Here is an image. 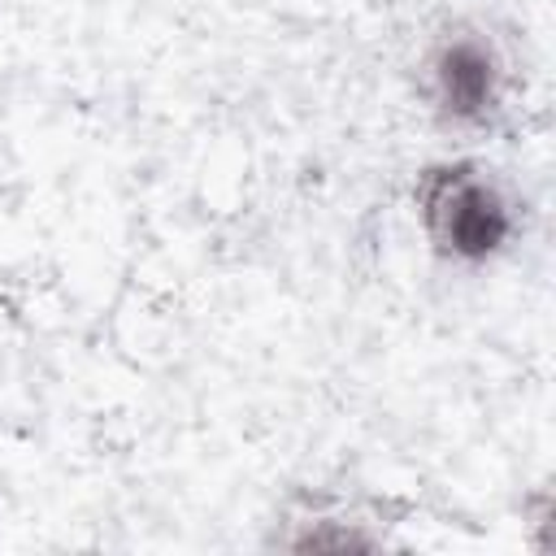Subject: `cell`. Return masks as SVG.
Returning <instances> with one entry per match:
<instances>
[{
	"mask_svg": "<svg viewBox=\"0 0 556 556\" xmlns=\"http://www.w3.org/2000/svg\"><path fill=\"white\" fill-rule=\"evenodd\" d=\"M413 208L426 243L465 265H482L500 256L517 230V213L508 191L491 178V169L473 161H439L417 174Z\"/></svg>",
	"mask_w": 556,
	"mask_h": 556,
	"instance_id": "1",
	"label": "cell"
},
{
	"mask_svg": "<svg viewBox=\"0 0 556 556\" xmlns=\"http://www.w3.org/2000/svg\"><path fill=\"white\" fill-rule=\"evenodd\" d=\"M426 100L452 126H486L504 109V61L478 30H447L426 52Z\"/></svg>",
	"mask_w": 556,
	"mask_h": 556,
	"instance_id": "2",
	"label": "cell"
}]
</instances>
